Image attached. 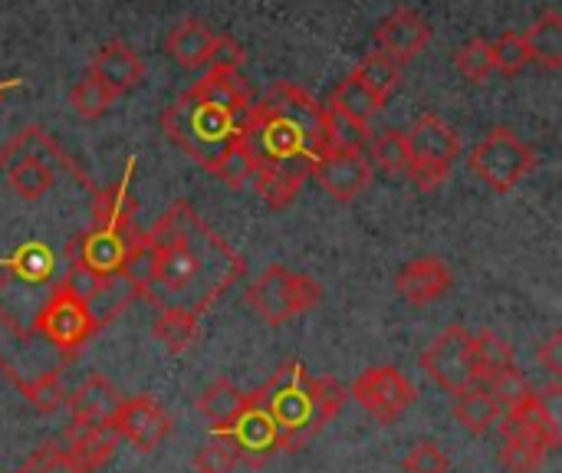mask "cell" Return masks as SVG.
<instances>
[{
    "instance_id": "603a6c76",
    "label": "cell",
    "mask_w": 562,
    "mask_h": 473,
    "mask_svg": "<svg viewBox=\"0 0 562 473\" xmlns=\"http://www.w3.org/2000/svg\"><path fill=\"white\" fill-rule=\"evenodd\" d=\"M524 43L530 49V59H537L547 69L562 66V13L547 10L543 16L533 20V26L524 33Z\"/></svg>"
},
{
    "instance_id": "5b68a950",
    "label": "cell",
    "mask_w": 562,
    "mask_h": 473,
    "mask_svg": "<svg viewBox=\"0 0 562 473\" xmlns=\"http://www.w3.org/2000/svg\"><path fill=\"white\" fill-rule=\"evenodd\" d=\"M319 300H323V286L313 277L296 273L280 263L267 267L244 293V303L267 326H286L290 319L310 313Z\"/></svg>"
},
{
    "instance_id": "6da1fadb",
    "label": "cell",
    "mask_w": 562,
    "mask_h": 473,
    "mask_svg": "<svg viewBox=\"0 0 562 473\" xmlns=\"http://www.w3.org/2000/svg\"><path fill=\"white\" fill-rule=\"evenodd\" d=\"M240 142L254 158L257 194L270 211H286L329 151L326 105L293 82H277L254 102Z\"/></svg>"
},
{
    "instance_id": "ffe728a7",
    "label": "cell",
    "mask_w": 562,
    "mask_h": 473,
    "mask_svg": "<svg viewBox=\"0 0 562 473\" xmlns=\"http://www.w3.org/2000/svg\"><path fill=\"white\" fill-rule=\"evenodd\" d=\"M119 431H115V425L112 421H102V425H72L69 421V428H66V451L86 468V471H92V468H99V464H105L112 454H115V448H119Z\"/></svg>"
},
{
    "instance_id": "d590c367",
    "label": "cell",
    "mask_w": 562,
    "mask_h": 473,
    "mask_svg": "<svg viewBox=\"0 0 562 473\" xmlns=\"http://www.w3.org/2000/svg\"><path fill=\"white\" fill-rule=\"evenodd\" d=\"M326 142L329 148H339V151H362L372 142V132L369 125H359L326 105Z\"/></svg>"
},
{
    "instance_id": "ee69618b",
    "label": "cell",
    "mask_w": 562,
    "mask_h": 473,
    "mask_svg": "<svg viewBox=\"0 0 562 473\" xmlns=\"http://www.w3.org/2000/svg\"><path fill=\"white\" fill-rule=\"evenodd\" d=\"M20 86H23L20 79H3V82H0V99H3V95H7L10 89H20Z\"/></svg>"
},
{
    "instance_id": "b9f144b4",
    "label": "cell",
    "mask_w": 562,
    "mask_h": 473,
    "mask_svg": "<svg viewBox=\"0 0 562 473\" xmlns=\"http://www.w3.org/2000/svg\"><path fill=\"white\" fill-rule=\"evenodd\" d=\"M244 63V49L234 36H224L217 33V43H214V53H211V63L207 69H240Z\"/></svg>"
},
{
    "instance_id": "ac0fdd59",
    "label": "cell",
    "mask_w": 562,
    "mask_h": 473,
    "mask_svg": "<svg viewBox=\"0 0 562 473\" xmlns=\"http://www.w3.org/2000/svg\"><path fill=\"white\" fill-rule=\"evenodd\" d=\"M201 99H207L211 105L224 109L234 119H247L254 109V89L250 82L240 76V69H207L204 79L198 86H191Z\"/></svg>"
},
{
    "instance_id": "3957f363",
    "label": "cell",
    "mask_w": 562,
    "mask_h": 473,
    "mask_svg": "<svg viewBox=\"0 0 562 473\" xmlns=\"http://www.w3.org/2000/svg\"><path fill=\"white\" fill-rule=\"evenodd\" d=\"M135 171V161H128L125 178L95 194V211H92V227L86 234H79L69 247V260L95 270L99 277H112L119 273L125 254L132 250V244L142 237V230L135 227V201L128 194V178Z\"/></svg>"
},
{
    "instance_id": "e0dca14e",
    "label": "cell",
    "mask_w": 562,
    "mask_h": 473,
    "mask_svg": "<svg viewBox=\"0 0 562 473\" xmlns=\"http://www.w3.org/2000/svg\"><path fill=\"white\" fill-rule=\"evenodd\" d=\"M501 435H504V438H533V441H540L550 454L560 448L562 441L560 421H557L550 402H543L537 392H533L524 405H517L514 412L504 415Z\"/></svg>"
},
{
    "instance_id": "44dd1931",
    "label": "cell",
    "mask_w": 562,
    "mask_h": 473,
    "mask_svg": "<svg viewBox=\"0 0 562 473\" xmlns=\"http://www.w3.org/2000/svg\"><path fill=\"white\" fill-rule=\"evenodd\" d=\"M214 43H217V33L204 23V20H181L168 40H165V49L188 69H198V66H207L211 63V53H214Z\"/></svg>"
},
{
    "instance_id": "484cf974",
    "label": "cell",
    "mask_w": 562,
    "mask_h": 473,
    "mask_svg": "<svg viewBox=\"0 0 562 473\" xmlns=\"http://www.w3.org/2000/svg\"><path fill=\"white\" fill-rule=\"evenodd\" d=\"M352 76L375 95V99H382V102H389V95L398 89V79H402V66L395 63V59H389L385 53H369V56H362L359 59V66L352 69Z\"/></svg>"
},
{
    "instance_id": "d6986e66",
    "label": "cell",
    "mask_w": 562,
    "mask_h": 473,
    "mask_svg": "<svg viewBox=\"0 0 562 473\" xmlns=\"http://www.w3.org/2000/svg\"><path fill=\"white\" fill-rule=\"evenodd\" d=\"M122 395L115 392V385L105 375H89L79 382V388L66 398L69 418L72 425H102L112 421V415L119 412Z\"/></svg>"
},
{
    "instance_id": "60d3db41",
    "label": "cell",
    "mask_w": 562,
    "mask_h": 473,
    "mask_svg": "<svg viewBox=\"0 0 562 473\" xmlns=\"http://www.w3.org/2000/svg\"><path fill=\"white\" fill-rule=\"evenodd\" d=\"M194 464H198V473H231L237 468V458L231 454V448H227L221 438H211V441L198 451Z\"/></svg>"
},
{
    "instance_id": "d6a6232c",
    "label": "cell",
    "mask_w": 562,
    "mask_h": 473,
    "mask_svg": "<svg viewBox=\"0 0 562 473\" xmlns=\"http://www.w3.org/2000/svg\"><path fill=\"white\" fill-rule=\"evenodd\" d=\"M112 102H115V95H112L99 79H92L89 72H86V79H79V82L69 89V105H72V112H76L79 119H86V122L102 119V115L109 112Z\"/></svg>"
},
{
    "instance_id": "8fae6325",
    "label": "cell",
    "mask_w": 562,
    "mask_h": 473,
    "mask_svg": "<svg viewBox=\"0 0 562 473\" xmlns=\"http://www.w3.org/2000/svg\"><path fill=\"white\" fill-rule=\"evenodd\" d=\"M352 402L362 405L379 425H395L415 402H418V388L412 385L408 375H402L395 365H375L366 369L356 382H352Z\"/></svg>"
},
{
    "instance_id": "cb8c5ba5",
    "label": "cell",
    "mask_w": 562,
    "mask_h": 473,
    "mask_svg": "<svg viewBox=\"0 0 562 473\" xmlns=\"http://www.w3.org/2000/svg\"><path fill=\"white\" fill-rule=\"evenodd\" d=\"M329 109H336L339 115H346V119H352V122H359V125H369L382 109H385V102L382 99H375L356 76H346L336 89H333V95H329V102H326Z\"/></svg>"
},
{
    "instance_id": "d4e9b609",
    "label": "cell",
    "mask_w": 562,
    "mask_h": 473,
    "mask_svg": "<svg viewBox=\"0 0 562 473\" xmlns=\"http://www.w3.org/2000/svg\"><path fill=\"white\" fill-rule=\"evenodd\" d=\"M454 418H458L471 435H484V431H491L494 421L501 418V408H497V402L491 398V392H487L484 385H474V388H468V392L458 395V402H454Z\"/></svg>"
},
{
    "instance_id": "f35d334b",
    "label": "cell",
    "mask_w": 562,
    "mask_h": 473,
    "mask_svg": "<svg viewBox=\"0 0 562 473\" xmlns=\"http://www.w3.org/2000/svg\"><path fill=\"white\" fill-rule=\"evenodd\" d=\"M211 174L221 178L227 188H240L247 178H254V158H250V151L244 148V142L231 145V148L224 151V158L211 168Z\"/></svg>"
},
{
    "instance_id": "4316f807",
    "label": "cell",
    "mask_w": 562,
    "mask_h": 473,
    "mask_svg": "<svg viewBox=\"0 0 562 473\" xmlns=\"http://www.w3.org/2000/svg\"><path fill=\"white\" fill-rule=\"evenodd\" d=\"M514 365V349L510 342H504L497 333L481 329L474 336V369H477V385H487L494 375H501L504 369Z\"/></svg>"
},
{
    "instance_id": "1f68e13d",
    "label": "cell",
    "mask_w": 562,
    "mask_h": 473,
    "mask_svg": "<svg viewBox=\"0 0 562 473\" xmlns=\"http://www.w3.org/2000/svg\"><path fill=\"white\" fill-rule=\"evenodd\" d=\"M454 66H458V72H461L468 82H474V86L487 82V79L494 76L491 40H484V36H474V40L461 43V46L454 49Z\"/></svg>"
},
{
    "instance_id": "e575fe53",
    "label": "cell",
    "mask_w": 562,
    "mask_h": 473,
    "mask_svg": "<svg viewBox=\"0 0 562 473\" xmlns=\"http://www.w3.org/2000/svg\"><path fill=\"white\" fill-rule=\"evenodd\" d=\"M491 59H494V72H504V76L524 72L530 63V49L524 43V33L504 30L497 40H491Z\"/></svg>"
},
{
    "instance_id": "ab89813d",
    "label": "cell",
    "mask_w": 562,
    "mask_h": 473,
    "mask_svg": "<svg viewBox=\"0 0 562 473\" xmlns=\"http://www.w3.org/2000/svg\"><path fill=\"white\" fill-rule=\"evenodd\" d=\"M402 468H405V473H448L451 461L435 441H418L412 448V454L402 461Z\"/></svg>"
},
{
    "instance_id": "7c38bea8",
    "label": "cell",
    "mask_w": 562,
    "mask_h": 473,
    "mask_svg": "<svg viewBox=\"0 0 562 473\" xmlns=\"http://www.w3.org/2000/svg\"><path fill=\"white\" fill-rule=\"evenodd\" d=\"M112 425H115L119 438L128 441L142 454H151L155 448H161L168 441V435L175 431V418L151 395H138L128 402L122 398L119 412L112 415Z\"/></svg>"
},
{
    "instance_id": "ba28073f",
    "label": "cell",
    "mask_w": 562,
    "mask_h": 473,
    "mask_svg": "<svg viewBox=\"0 0 562 473\" xmlns=\"http://www.w3.org/2000/svg\"><path fill=\"white\" fill-rule=\"evenodd\" d=\"M211 435L221 438L237 458V464L247 468H263L280 454L277 425L257 392H244V405L234 412V418L221 428H211Z\"/></svg>"
},
{
    "instance_id": "74e56055",
    "label": "cell",
    "mask_w": 562,
    "mask_h": 473,
    "mask_svg": "<svg viewBox=\"0 0 562 473\" xmlns=\"http://www.w3.org/2000/svg\"><path fill=\"white\" fill-rule=\"evenodd\" d=\"M16 473H92L86 471L63 444H56V441H46V444H40L30 458H26V464L20 468Z\"/></svg>"
},
{
    "instance_id": "2e32d148",
    "label": "cell",
    "mask_w": 562,
    "mask_h": 473,
    "mask_svg": "<svg viewBox=\"0 0 562 473\" xmlns=\"http://www.w3.org/2000/svg\"><path fill=\"white\" fill-rule=\"evenodd\" d=\"M89 76L99 79L112 95H122L128 89H135L145 79V63L135 56V49L122 40H109L105 46H99V53L89 63Z\"/></svg>"
},
{
    "instance_id": "9c48e42d",
    "label": "cell",
    "mask_w": 562,
    "mask_h": 473,
    "mask_svg": "<svg viewBox=\"0 0 562 473\" xmlns=\"http://www.w3.org/2000/svg\"><path fill=\"white\" fill-rule=\"evenodd\" d=\"M468 161H471V171L491 191L507 194L537 168V151L527 142H520L510 128H494L471 148Z\"/></svg>"
},
{
    "instance_id": "5bb4252c",
    "label": "cell",
    "mask_w": 562,
    "mask_h": 473,
    "mask_svg": "<svg viewBox=\"0 0 562 473\" xmlns=\"http://www.w3.org/2000/svg\"><path fill=\"white\" fill-rule=\"evenodd\" d=\"M375 43H379V53L405 66L431 43V23L418 10L398 7L375 26Z\"/></svg>"
},
{
    "instance_id": "4dcf8cb0",
    "label": "cell",
    "mask_w": 562,
    "mask_h": 473,
    "mask_svg": "<svg viewBox=\"0 0 562 473\" xmlns=\"http://www.w3.org/2000/svg\"><path fill=\"white\" fill-rule=\"evenodd\" d=\"M10 188L23 201H40L53 188V168L40 158H23L10 168Z\"/></svg>"
},
{
    "instance_id": "277c9868",
    "label": "cell",
    "mask_w": 562,
    "mask_h": 473,
    "mask_svg": "<svg viewBox=\"0 0 562 473\" xmlns=\"http://www.w3.org/2000/svg\"><path fill=\"white\" fill-rule=\"evenodd\" d=\"M161 128L184 155H191L201 168L211 171L224 158V151L240 142L244 122L188 89L161 112Z\"/></svg>"
},
{
    "instance_id": "836d02e7",
    "label": "cell",
    "mask_w": 562,
    "mask_h": 473,
    "mask_svg": "<svg viewBox=\"0 0 562 473\" xmlns=\"http://www.w3.org/2000/svg\"><path fill=\"white\" fill-rule=\"evenodd\" d=\"M20 385V392L26 395V402L36 408V412H43V415H53L56 408H63L66 405V398H69V392H66V385H63V372L59 369H49V372H43L36 382H16Z\"/></svg>"
},
{
    "instance_id": "52a82bcc",
    "label": "cell",
    "mask_w": 562,
    "mask_h": 473,
    "mask_svg": "<svg viewBox=\"0 0 562 473\" xmlns=\"http://www.w3.org/2000/svg\"><path fill=\"white\" fill-rule=\"evenodd\" d=\"M405 142H408V155H412L408 178L418 184V191H438L448 181L454 158L461 155L458 132L445 119L428 112L405 132Z\"/></svg>"
},
{
    "instance_id": "30bf717a",
    "label": "cell",
    "mask_w": 562,
    "mask_h": 473,
    "mask_svg": "<svg viewBox=\"0 0 562 473\" xmlns=\"http://www.w3.org/2000/svg\"><path fill=\"white\" fill-rule=\"evenodd\" d=\"M422 369L435 379L445 392L461 395L477 385L474 369V336L464 326H448L435 342L422 352Z\"/></svg>"
},
{
    "instance_id": "9a60e30c",
    "label": "cell",
    "mask_w": 562,
    "mask_h": 473,
    "mask_svg": "<svg viewBox=\"0 0 562 473\" xmlns=\"http://www.w3.org/2000/svg\"><path fill=\"white\" fill-rule=\"evenodd\" d=\"M451 286H454V277L441 257H415L395 277L398 296L412 306H431V303L445 300L451 293Z\"/></svg>"
},
{
    "instance_id": "f1b7e54d",
    "label": "cell",
    "mask_w": 562,
    "mask_h": 473,
    "mask_svg": "<svg viewBox=\"0 0 562 473\" xmlns=\"http://www.w3.org/2000/svg\"><path fill=\"white\" fill-rule=\"evenodd\" d=\"M547 458H550V451L533 438H504V444L497 451V461L507 473H537Z\"/></svg>"
},
{
    "instance_id": "83f0119b",
    "label": "cell",
    "mask_w": 562,
    "mask_h": 473,
    "mask_svg": "<svg viewBox=\"0 0 562 473\" xmlns=\"http://www.w3.org/2000/svg\"><path fill=\"white\" fill-rule=\"evenodd\" d=\"M240 405H244V392L231 379H214L198 398V412L211 421V428L227 425Z\"/></svg>"
},
{
    "instance_id": "7bdbcfd3",
    "label": "cell",
    "mask_w": 562,
    "mask_h": 473,
    "mask_svg": "<svg viewBox=\"0 0 562 473\" xmlns=\"http://www.w3.org/2000/svg\"><path fill=\"white\" fill-rule=\"evenodd\" d=\"M540 362L547 365V372L553 375V382L562 375V333H553L550 342L540 349Z\"/></svg>"
},
{
    "instance_id": "8992f818",
    "label": "cell",
    "mask_w": 562,
    "mask_h": 473,
    "mask_svg": "<svg viewBox=\"0 0 562 473\" xmlns=\"http://www.w3.org/2000/svg\"><path fill=\"white\" fill-rule=\"evenodd\" d=\"M99 329L102 326L92 316L89 303L79 300L63 280L46 293V300L40 303L33 316V333L43 336L63 359H72Z\"/></svg>"
},
{
    "instance_id": "f546056e",
    "label": "cell",
    "mask_w": 562,
    "mask_h": 473,
    "mask_svg": "<svg viewBox=\"0 0 562 473\" xmlns=\"http://www.w3.org/2000/svg\"><path fill=\"white\" fill-rule=\"evenodd\" d=\"M372 168L379 165L385 174H392V178H398V174H408V161H412V155H408V142H405V132H398V128H389V132H382L379 138H372Z\"/></svg>"
},
{
    "instance_id": "4fadbf2b",
    "label": "cell",
    "mask_w": 562,
    "mask_h": 473,
    "mask_svg": "<svg viewBox=\"0 0 562 473\" xmlns=\"http://www.w3.org/2000/svg\"><path fill=\"white\" fill-rule=\"evenodd\" d=\"M372 171H375V168H372V161H369L362 151H339V148H329V151L319 158V165L313 168L310 178H316V184H319L329 198L349 204V201H356V198L372 184Z\"/></svg>"
},
{
    "instance_id": "7402d4cb",
    "label": "cell",
    "mask_w": 562,
    "mask_h": 473,
    "mask_svg": "<svg viewBox=\"0 0 562 473\" xmlns=\"http://www.w3.org/2000/svg\"><path fill=\"white\" fill-rule=\"evenodd\" d=\"M151 333H155V339L161 342V349L168 356H181L198 339V313L194 309H181V306H165L161 316L155 319Z\"/></svg>"
},
{
    "instance_id": "8d00e7d4",
    "label": "cell",
    "mask_w": 562,
    "mask_h": 473,
    "mask_svg": "<svg viewBox=\"0 0 562 473\" xmlns=\"http://www.w3.org/2000/svg\"><path fill=\"white\" fill-rule=\"evenodd\" d=\"M484 388L491 392V398L497 402V408H501V412H514L517 405H524V402L533 395V388H530L527 375H524L517 365H510V369H504L501 375H494Z\"/></svg>"
},
{
    "instance_id": "7a4b0ae2",
    "label": "cell",
    "mask_w": 562,
    "mask_h": 473,
    "mask_svg": "<svg viewBox=\"0 0 562 473\" xmlns=\"http://www.w3.org/2000/svg\"><path fill=\"white\" fill-rule=\"evenodd\" d=\"M270 412L277 435H280V454L303 451L326 425H333L346 405V388L336 379L310 375V369L300 359L283 362L260 388H254Z\"/></svg>"
}]
</instances>
